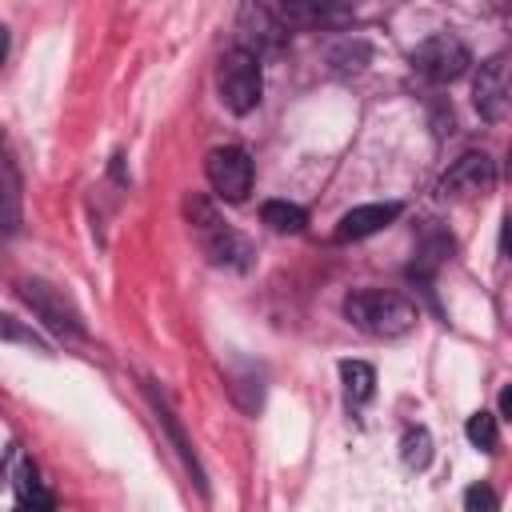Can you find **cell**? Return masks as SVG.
Here are the masks:
<instances>
[{
  "label": "cell",
  "mask_w": 512,
  "mask_h": 512,
  "mask_svg": "<svg viewBox=\"0 0 512 512\" xmlns=\"http://www.w3.org/2000/svg\"><path fill=\"white\" fill-rule=\"evenodd\" d=\"M344 316H348V324H356L368 336L396 340L416 328L420 308L392 288H356L344 296Z\"/></svg>",
  "instance_id": "1"
},
{
  "label": "cell",
  "mask_w": 512,
  "mask_h": 512,
  "mask_svg": "<svg viewBox=\"0 0 512 512\" xmlns=\"http://www.w3.org/2000/svg\"><path fill=\"white\" fill-rule=\"evenodd\" d=\"M184 212H188V224H192L196 244L204 248V256L212 264H220V268H244L248 264V240L236 228H228L220 220V212L204 196H188Z\"/></svg>",
  "instance_id": "2"
},
{
  "label": "cell",
  "mask_w": 512,
  "mask_h": 512,
  "mask_svg": "<svg viewBox=\"0 0 512 512\" xmlns=\"http://www.w3.org/2000/svg\"><path fill=\"white\" fill-rule=\"evenodd\" d=\"M216 92H220V104L232 116H248L260 104V96H264L260 56H252L244 48H228L220 56V68H216Z\"/></svg>",
  "instance_id": "3"
},
{
  "label": "cell",
  "mask_w": 512,
  "mask_h": 512,
  "mask_svg": "<svg viewBox=\"0 0 512 512\" xmlns=\"http://www.w3.org/2000/svg\"><path fill=\"white\" fill-rule=\"evenodd\" d=\"M408 64H412V72L424 76L428 84H452V80H460V76L468 72L472 52H468V44H464L460 36L436 32V36H428V40H420V44L412 48Z\"/></svg>",
  "instance_id": "4"
},
{
  "label": "cell",
  "mask_w": 512,
  "mask_h": 512,
  "mask_svg": "<svg viewBox=\"0 0 512 512\" xmlns=\"http://www.w3.org/2000/svg\"><path fill=\"white\" fill-rule=\"evenodd\" d=\"M16 292H20V300L32 308V316L44 324V328H52V332H68V336H84L88 328H84V316L76 312V304L56 288V284H44V280H20L16 284Z\"/></svg>",
  "instance_id": "5"
},
{
  "label": "cell",
  "mask_w": 512,
  "mask_h": 512,
  "mask_svg": "<svg viewBox=\"0 0 512 512\" xmlns=\"http://www.w3.org/2000/svg\"><path fill=\"white\" fill-rule=\"evenodd\" d=\"M204 176L212 184V192L228 204H244L248 192H252V156L236 144H224V148H212L204 156Z\"/></svg>",
  "instance_id": "6"
},
{
  "label": "cell",
  "mask_w": 512,
  "mask_h": 512,
  "mask_svg": "<svg viewBox=\"0 0 512 512\" xmlns=\"http://www.w3.org/2000/svg\"><path fill=\"white\" fill-rule=\"evenodd\" d=\"M284 40H288V28L272 4H244L236 12V48L264 56V52H280Z\"/></svg>",
  "instance_id": "7"
},
{
  "label": "cell",
  "mask_w": 512,
  "mask_h": 512,
  "mask_svg": "<svg viewBox=\"0 0 512 512\" xmlns=\"http://www.w3.org/2000/svg\"><path fill=\"white\" fill-rule=\"evenodd\" d=\"M472 104L488 124H500L508 116V56L496 52L480 64L472 80Z\"/></svg>",
  "instance_id": "8"
},
{
  "label": "cell",
  "mask_w": 512,
  "mask_h": 512,
  "mask_svg": "<svg viewBox=\"0 0 512 512\" xmlns=\"http://www.w3.org/2000/svg\"><path fill=\"white\" fill-rule=\"evenodd\" d=\"M492 184H496V160L488 152H464L440 176L444 196H472V192H488Z\"/></svg>",
  "instance_id": "9"
},
{
  "label": "cell",
  "mask_w": 512,
  "mask_h": 512,
  "mask_svg": "<svg viewBox=\"0 0 512 512\" xmlns=\"http://www.w3.org/2000/svg\"><path fill=\"white\" fill-rule=\"evenodd\" d=\"M144 392H148V400H152V412H156V420H160V428L168 432V440L176 444V452H180V460H184V468L192 472V480H196V488H200V492H208V480H204V468H200V456H196V448H192V440L184 436V424H180V416H176V408H172V400H168V392H164V388H156V380H144Z\"/></svg>",
  "instance_id": "10"
},
{
  "label": "cell",
  "mask_w": 512,
  "mask_h": 512,
  "mask_svg": "<svg viewBox=\"0 0 512 512\" xmlns=\"http://www.w3.org/2000/svg\"><path fill=\"white\" fill-rule=\"evenodd\" d=\"M20 224H24V176L12 156L8 136L0 132V232L16 236Z\"/></svg>",
  "instance_id": "11"
},
{
  "label": "cell",
  "mask_w": 512,
  "mask_h": 512,
  "mask_svg": "<svg viewBox=\"0 0 512 512\" xmlns=\"http://www.w3.org/2000/svg\"><path fill=\"white\" fill-rule=\"evenodd\" d=\"M396 216H400V204H396V200L356 204V208H348V212L336 220V240H340V244H348V240H368V236H376L380 228H388Z\"/></svg>",
  "instance_id": "12"
},
{
  "label": "cell",
  "mask_w": 512,
  "mask_h": 512,
  "mask_svg": "<svg viewBox=\"0 0 512 512\" xmlns=\"http://www.w3.org/2000/svg\"><path fill=\"white\" fill-rule=\"evenodd\" d=\"M340 384H344L348 408H360L376 392V368L368 360H340Z\"/></svg>",
  "instance_id": "13"
},
{
  "label": "cell",
  "mask_w": 512,
  "mask_h": 512,
  "mask_svg": "<svg viewBox=\"0 0 512 512\" xmlns=\"http://www.w3.org/2000/svg\"><path fill=\"white\" fill-rule=\"evenodd\" d=\"M16 500H20V512H52L56 508L28 460H20V472H16Z\"/></svg>",
  "instance_id": "14"
},
{
  "label": "cell",
  "mask_w": 512,
  "mask_h": 512,
  "mask_svg": "<svg viewBox=\"0 0 512 512\" xmlns=\"http://www.w3.org/2000/svg\"><path fill=\"white\" fill-rule=\"evenodd\" d=\"M260 220H264L272 232L288 236V232H300V228L308 224V212H304L300 204H292V200H264Z\"/></svg>",
  "instance_id": "15"
},
{
  "label": "cell",
  "mask_w": 512,
  "mask_h": 512,
  "mask_svg": "<svg viewBox=\"0 0 512 512\" xmlns=\"http://www.w3.org/2000/svg\"><path fill=\"white\" fill-rule=\"evenodd\" d=\"M368 60H372V48H368V40H360V36H344V40L332 44V52H328V64H332L336 72H360Z\"/></svg>",
  "instance_id": "16"
},
{
  "label": "cell",
  "mask_w": 512,
  "mask_h": 512,
  "mask_svg": "<svg viewBox=\"0 0 512 512\" xmlns=\"http://www.w3.org/2000/svg\"><path fill=\"white\" fill-rule=\"evenodd\" d=\"M400 460H404L412 472H420V468L432 464V432H428L424 424H416V428H408V432L400 436Z\"/></svg>",
  "instance_id": "17"
},
{
  "label": "cell",
  "mask_w": 512,
  "mask_h": 512,
  "mask_svg": "<svg viewBox=\"0 0 512 512\" xmlns=\"http://www.w3.org/2000/svg\"><path fill=\"white\" fill-rule=\"evenodd\" d=\"M464 436H468V444L472 448H480V452H496V444H500V424H496V416L492 412H472L468 416V424H464Z\"/></svg>",
  "instance_id": "18"
},
{
  "label": "cell",
  "mask_w": 512,
  "mask_h": 512,
  "mask_svg": "<svg viewBox=\"0 0 512 512\" xmlns=\"http://www.w3.org/2000/svg\"><path fill=\"white\" fill-rule=\"evenodd\" d=\"M0 340L24 344V348H36V352H48V340H40L36 328H28L24 320H16V316H8V312H0Z\"/></svg>",
  "instance_id": "19"
},
{
  "label": "cell",
  "mask_w": 512,
  "mask_h": 512,
  "mask_svg": "<svg viewBox=\"0 0 512 512\" xmlns=\"http://www.w3.org/2000/svg\"><path fill=\"white\" fill-rule=\"evenodd\" d=\"M464 512H500V500L488 484H472L464 492Z\"/></svg>",
  "instance_id": "20"
},
{
  "label": "cell",
  "mask_w": 512,
  "mask_h": 512,
  "mask_svg": "<svg viewBox=\"0 0 512 512\" xmlns=\"http://www.w3.org/2000/svg\"><path fill=\"white\" fill-rule=\"evenodd\" d=\"M496 404H500V416L496 420H508L512 416V388H500V400Z\"/></svg>",
  "instance_id": "21"
},
{
  "label": "cell",
  "mask_w": 512,
  "mask_h": 512,
  "mask_svg": "<svg viewBox=\"0 0 512 512\" xmlns=\"http://www.w3.org/2000/svg\"><path fill=\"white\" fill-rule=\"evenodd\" d=\"M4 60H8V28L0 24V64H4Z\"/></svg>",
  "instance_id": "22"
}]
</instances>
